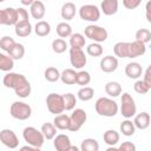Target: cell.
Here are the masks:
<instances>
[{
	"mask_svg": "<svg viewBox=\"0 0 151 151\" xmlns=\"http://www.w3.org/2000/svg\"><path fill=\"white\" fill-rule=\"evenodd\" d=\"M2 83L7 88H13L15 94L20 98H27L31 94L32 91L31 84L24 74L8 72L7 74L4 76Z\"/></svg>",
	"mask_w": 151,
	"mask_h": 151,
	"instance_id": "obj_1",
	"label": "cell"
},
{
	"mask_svg": "<svg viewBox=\"0 0 151 151\" xmlns=\"http://www.w3.org/2000/svg\"><path fill=\"white\" fill-rule=\"evenodd\" d=\"M96 112L103 117H114L118 113V104L106 97H100L94 104Z\"/></svg>",
	"mask_w": 151,
	"mask_h": 151,
	"instance_id": "obj_2",
	"label": "cell"
},
{
	"mask_svg": "<svg viewBox=\"0 0 151 151\" xmlns=\"http://www.w3.org/2000/svg\"><path fill=\"white\" fill-rule=\"evenodd\" d=\"M22 137L25 139V142L37 149H40L42 145H44V142H45V136L42 134L41 130L39 131L38 129L33 127V126H27L22 131Z\"/></svg>",
	"mask_w": 151,
	"mask_h": 151,
	"instance_id": "obj_3",
	"label": "cell"
},
{
	"mask_svg": "<svg viewBox=\"0 0 151 151\" xmlns=\"http://www.w3.org/2000/svg\"><path fill=\"white\" fill-rule=\"evenodd\" d=\"M9 113L14 119L26 120L32 114V107L24 101H14L9 107Z\"/></svg>",
	"mask_w": 151,
	"mask_h": 151,
	"instance_id": "obj_4",
	"label": "cell"
},
{
	"mask_svg": "<svg viewBox=\"0 0 151 151\" xmlns=\"http://www.w3.org/2000/svg\"><path fill=\"white\" fill-rule=\"evenodd\" d=\"M46 105L47 109L51 113L53 114H60L65 111V104H64V98L63 94L58 93H50L46 97Z\"/></svg>",
	"mask_w": 151,
	"mask_h": 151,
	"instance_id": "obj_5",
	"label": "cell"
},
{
	"mask_svg": "<svg viewBox=\"0 0 151 151\" xmlns=\"http://www.w3.org/2000/svg\"><path fill=\"white\" fill-rule=\"evenodd\" d=\"M120 113L123 117L125 118H132L133 116H136V112H137V106H136V103L133 100V98L131 97V94H129L127 92L123 93L122 94V98H120Z\"/></svg>",
	"mask_w": 151,
	"mask_h": 151,
	"instance_id": "obj_6",
	"label": "cell"
},
{
	"mask_svg": "<svg viewBox=\"0 0 151 151\" xmlns=\"http://www.w3.org/2000/svg\"><path fill=\"white\" fill-rule=\"evenodd\" d=\"M85 37L93 40L94 42H103L107 39V31L101 27V26H97V25H88L85 27L84 29Z\"/></svg>",
	"mask_w": 151,
	"mask_h": 151,
	"instance_id": "obj_7",
	"label": "cell"
},
{
	"mask_svg": "<svg viewBox=\"0 0 151 151\" xmlns=\"http://www.w3.org/2000/svg\"><path fill=\"white\" fill-rule=\"evenodd\" d=\"M87 114L83 109H76L73 110L72 114L70 116V127L68 131L71 132H77L81 129V126L86 123Z\"/></svg>",
	"mask_w": 151,
	"mask_h": 151,
	"instance_id": "obj_8",
	"label": "cell"
},
{
	"mask_svg": "<svg viewBox=\"0 0 151 151\" xmlns=\"http://www.w3.org/2000/svg\"><path fill=\"white\" fill-rule=\"evenodd\" d=\"M79 17L84 20V21H91V22H96L99 20L100 18V11L97 6L94 5H83L79 8Z\"/></svg>",
	"mask_w": 151,
	"mask_h": 151,
	"instance_id": "obj_9",
	"label": "cell"
},
{
	"mask_svg": "<svg viewBox=\"0 0 151 151\" xmlns=\"http://www.w3.org/2000/svg\"><path fill=\"white\" fill-rule=\"evenodd\" d=\"M18 22V12L17 8L6 7L0 11V24L6 26H15Z\"/></svg>",
	"mask_w": 151,
	"mask_h": 151,
	"instance_id": "obj_10",
	"label": "cell"
},
{
	"mask_svg": "<svg viewBox=\"0 0 151 151\" xmlns=\"http://www.w3.org/2000/svg\"><path fill=\"white\" fill-rule=\"evenodd\" d=\"M70 61L74 68L79 70L86 65L87 58L85 55V52L81 48H71L70 47Z\"/></svg>",
	"mask_w": 151,
	"mask_h": 151,
	"instance_id": "obj_11",
	"label": "cell"
},
{
	"mask_svg": "<svg viewBox=\"0 0 151 151\" xmlns=\"http://www.w3.org/2000/svg\"><path fill=\"white\" fill-rule=\"evenodd\" d=\"M0 140L8 149H17L19 146V138L15 132L9 129H2L0 131Z\"/></svg>",
	"mask_w": 151,
	"mask_h": 151,
	"instance_id": "obj_12",
	"label": "cell"
},
{
	"mask_svg": "<svg viewBox=\"0 0 151 151\" xmlns=\"http://www.w3.org/2000/svg\"><path fill=\"white\" fill-rule=\"evenodd\" d=\"M99 65H100V70L103 72L111 73L118 68V59H117V57H113V55H106V57L101 58Z\"/></svg>",
	"mask_w": 151,
	"mask_h": 151,
	"instance_id": "obj_13",
	"label": "cell"
},
{
	"mask_svg": "<svg viewBox=\"0 0 151 151\" xmlns=\"http://www.w3.org/2000/svg\"><path fill=\"white\" fill-rule=\"evenodd\" d=\"M146 52V46L144 42L139 41V40H134L132 42H130V47H129V58H137L140 55H144Z\"/></svg>",
	"mask_w": 151,
	"mask_h": 151,
	"instance_id": "obj_14",
	"label": "cell"
},
{
	"mask_svg": "<svg viewBox=\"0 0 151 151\" xmlns=\"http://www.w3.org/2000/svg\"><path fill=\"white\" fill-rule=\"evenodd\" d=\"M29 12H31V15L33 19H37V20H40L45 17V13H46V7L44 5L42 1L40 0H35L31 6H29Z\"/></svg>",
	"mask_w": 151,
	"mask_h": 151,
	"instance_id": "obj_15",
	"label": "cell"
},
{
	"mask_svg": "<svg viewBox=\"0 0 151 151\" xmlns=\"http://www.w3.org/2000/svg\"><path fill=\"white\" fill-rule=\"evenodd\" d=\"M133 123L136 125V129L139 130H146L151 124V117L147 112H140L134 116Z\"/></svg>",
	"mask_w": 151,
	"mask_h": 151,
	"instance_id": "obj_16",
	"label": "cell"
},
{
	"mask_svg": "<svg viewBox=\"0 0 151 151\" xmlns=\"http://www.w3.org/2000/svg\"><path fill=\"white\" fill-rule=\"evenodd\" d=\"M53 145L58 151H68V147L71 146V140L70 137L61 133V134H57L53 139Z\"/></svg>",
	"mask_w": 151,
	"mask_h": 151,
	"instance_id": "obj_17",
	"label": "cell"
},
{
	"mask_svg": "<svg viewBox=\"0 0 151 151\" xmlns=\"http://www.w3.org/2000/svg\"><path fill=\"white\" fill-rule=\"evenodd\" d=\"M14 32L18 37L20 38H25L28 37L32 33V25L29 22V20L26 21H20L14 26Z\"/></svg>",
	"mask_w": 151,
	"mask_h": 151,
	"instance_id": "obj_18",
	"label": "cell"
},
{
	"mask_svg": "<svg viewBox=\"0 0 151 151\" xmlns=\"http://www.w3.org/2000/svg\"><path fill=\"white\" fill-rule=\"evenodd\" d=\"M142 72H143V68H142L140 64H138V63L132 61L125 66V74L130 79H138L142 76Z\"/></svg>",
	"mask_w": 151,
	"mask_h": 151,
	"instance_id": "obj_19",
	"label": "cell"
},
{
	"mask_svg": "<svg viewBox=\"0 0 151 151\" xmlns=\"http://www.w3.org/2000/svg\"><path fill=\"white\" fill-rule=\"evenodd\" d=\"M100 9L105 15H113L118 12V0H103Z\"/></svg>",
	"mask_w": 151,
	"mask_h": 151,
	"instance_id": "obj_20",
	"label": "cell"
},
{
	"mask_svg": "<svg viewBox=\"0 0 151 151\" xmlns=\"http://www.w3.org/2000/svg\"><path fill=\"white\" fill-rule=\"evenodd\" d=\"M60 15L64 20L68 21V20H72L76 15V5L73 2H65L63 6H61V9H60Z\"/></svg>",
	"mask_w": 151,
	"mask_h": 151,
	"instance_id": "obj_21",
	"label": "cell"
},
{
	"mask_svg": "<svg viewBox=\"0 0 151 151\" xmlns=\"http://www.w3.org/2000/svg\"><path fill=\"white\" fill-rule=\"evenodd\" d=\"M53 124L58 130H68L70 127V116L60 113L57 114L53 119Z\"/></svg>",
	"mask_w": 151,
	"mask_h": 151,
	"instance_id": "obj_22",
	"label": "cell"
},
{
	"mask_svg": "<svg viewBox=\"0 0 151 151\" xmlns=\"http://www.w3.org/2000/svg\"><path fill=\"white\" fill-rule=\"evenodd\" d=\"M129 47H130V42L126 41H119L113 46V52L116 54V57L119 58H129Z\"/></svg>",
	"mask_w": 151,
	"mask_h": 151,
	"instance_id": "obj_23",
	"label": "cell"
},
{
	"mask_svg": "<svg viewBox=\"0 0 151 151\" xmlns=\"http://www.w3.org/2000/svg\"><path fill=\"white\" fill-rule=\"evenodd\" d=\"M60 80L66 85H73L77 83V72L73 68H66L61 72Z\"/></svg>",
	"mask_w": 151,
	"mask_h": 151,
	"instance_id": "obj_24",
	"label": "cell"
},
{
	"mask_svg": "<svg viewBox=\"0 0 151 151\" xmlns=\"http://www.w3.org/2000/svg\"><path fill=\"white\" fill-rule=\"evenodd\" d=\"M34 32L38 37H46L51 32V25L45 20H39L34 26Z\"/></svg>",
	"mask_w": 151,
	"mask_h": 151,
	"instance_id": "obj_25",
	"label": "cell"
},
{
	"mask_svg": "<svg viewBox=\"0 0 151 151\" xmlns=\"http://www.w3.org/2000/svg\"><path fill=\"white\" fill-rule=\"evenodd\" d=\"M103 138H104V143L105 144H107L109 146H114L119 142L120 136H119V133L116 130L111 129V130H107V131L104 132Z\"/></svg>",
	"mask_w": 151,
	"mask_h": 151,
	"instance_id": "obj_26",
	"label": "cell"
},
{
	"mask_svg": "<svg viewBox=\"0 0 151 151\" xmlns=\"http://www.w3.org/2000/svg\"><path fill=\"white\" fill-rule=\"evenodd\" d=\"M119 129H120V132H122L124 136H126V137H131V136H133L134 132H136V125H134V123L131 122L129 118H126V120H124V122L120 123Z\"/></svg>",
	"mask_w": 151,
	"mask_h": 151,
	"instance_id": "obj_27",
	"label": "cell"
},
{
	"mask_svg": "<svg viewBox=\"0 0 151 151\" xmlns=\"http://www.w3.org/2000/svg\"><path fill=\"white\" fill-rule=\"evenodd\" d=\"M14 67V59L8 54H0V70L4 72H9Z\"/></svg>",
	"mask_w": 151,
	"mask_h": 151,
	"instance_id": "obj_28",
	"label": "cell"
},
{
	"mask_svg": "<svg viewBox=\"0 0 151 151\" xmlns=\"http://www.w3.org/2000/svg\"><path fill=\"white\" fill-rule=\"evenodd\" d=\"M105 92L106 94H109L110 97H118L122 94V86L117 81H109L106 85H105Z\"/></svg>",
	"mask_w": 151,
	"mask_h": 151,
	"instance_id": "obj_29",
	"label": "cell"
},
{
	"mask_svg": "<svg viewBox=\"0 0 151 151\" xmlns=\"http://www.w3.org/2000/svg\"><path fill=\"white\" fill-rule=\"evenodd\" d=\"M71 48H83L85 46V37L81 33H72L70 37Z\"/></svg>",
	"mask_w": 151,
	"mask_h": 151,
	"instance_id": "obj_30",
	"label": "cell"
},
{
	"mask_svg": "<svg viewBox=\"0 0 151 151\" xmlns=\"http://www.w3.org/2000/svg\"><path fill=\"white\" fill-rule=\"evenodd\" d=\"M40 130H41L42 134L45 136V138L47 140L54 139V137L57 136V127L52 123H45V124H42V126H41Z\"/></svg>",
	"mask_w": 151,
	"mask_h": 151,
	"instance_id": "obj_31",
	"label": "cell"
},
{
	"mask_svg": "<svg viewBox=\"0 0 151 151\" xmlns=\"http://www.w3.org/2000/svg\"><path fill=\"white\" fill-rule=\"evenodd\" d=\"M14 60H20L24 58L25 55V47L22 44H19V42H15V45L7 52Z\"/></svg>",
	"mask_w": 151,
	"mask_h": 151,
	"instance_id": "obj_32",
	"label": "cell"
},
{
	"mask_svg": "<svg viewBox=\"0 0 151 151\" xmlns=\"http://www.w3.org/2000/svg\"><path fill=\"white\" fill-rule=\"evenodd\" d=\"M55 31H57V34L60 38H68V37L72 35V27L67 22H59L57 25Z\"/></svg>",
	"mask_w": 151,
	"mask_h": 151,
	"instance_id": "obj_33",
	"label": "cell"
},
{
	"mask_svg": "<svg viewBox=\"0 0 151 151\" xmlns=\"http://www.w3.org/2000/svg\"><path fill=\"white\" fill-rule=\"evenodd\" d=\"M60 76H61V73L59 72V70L57 67H52V66L51 67H47L45 70V72H44L45 79L47 81H50V83H54V81L59 80L60 79Z\"/></svg>",
	"mask_w": 151,
	"mask_h": 151,
	"instance_id": "obj_34",
	"label": "cell"
},
{
	"mask_svg": "<svg viewBox=\"0 0 151 151\" xmlns=\"http://www.w3.org/2000/svg\"><path fill=\"white\" fill-rule=\"evenodd\" d=\"M80 150L81 151H98L99 150V144L93 138H86L81 142Z\"/></svg>",
	"mask_w": 151,
	"mask_h": 151,
	"instance_id": "obj_35",
	"label": "cell"
},
{
	"mask_svg": "<svg viewBox=\"0 0 151 151\" xmlns=\"http://www.w3.org/2000/svg\"><path fill=\"white\" fill-rule=\"evenodd\" d=\"M78 98L81 100V101H88L93 98L94 96V90L90 86H83L79 91H78Z\"/></svg>",
	"mask_w": 151,
	"mask_h": 151,
	"instance_id": "obj_36",
	"label": "cell"
},
{
	"mask_svg": "<svg viewBox=\"0 0 151 151\" xmlns=\"http://www.w3.org/2000/svg\"><path fill=\"white\" fill-rule=\"evenodd\" d=\"M66 48H67V44H66V41L63 38H58V39H54L52 41V50L57 54L64 53L66 51Z\"/></svg>",
	"mask_w": 151,
	"mask_h": 151,
	"instance_id": "obj_37",
	"label": "cell"
},
{
	"mask_svg": "<svg viewBox=\"0 0 151 151\" xmlns=\"http://www.w3.org/2000/svg\"><path fill=\"white\" fill-rule=\"evenodd\" d=\"M103 46L100 42H92L86 47V52L91 57H100L103 54Z\"/></svg>",
	"mask_w": 151,
	"mask_h": 151,
	"instance_id": "obj_38",
	"label": "cell"
},
{
	"mask_svg": "<svg viewBox=\"0 0 151 151\" xmlns=\"http://www.w3.org/2000/svg\"><path fill=\"white\" fill-rule=\"evenodd\" d=\"M63 98H64V104H65L66 111H71L76 107L77 98L73 93H65V94H63Z\"/></svg>",
	"mask_w": 151,
	"mask_h": 151,
	"instance_id": "obj_39",
	"label": "cell"
},
{
	"mask_svg": "<svg viewBox=\"0 0 151 151\" xmlns=\"http://www.w3.org/2000/svg\"><path fill=\"white\" fill-rule=\"evenodd\" d=\"M136 40H139L144 44H147L151 41V32L147 28H139L136 32Z\"/></svg>",
	"mask_w": 151,
	"mask_h": 151,
	"instance_id": "obj_40",
	"label": "cell"
},
{
	"mask_svg": "<svg viewBox=\"0 0 151 151\" xmlns=\"http://www.w3.org/2000/svg\"><path fill=\"white\" fill-rule=\"evenodd\" d=\"M91 81V76L87 71H79L77 72V83L80 86H86Z\"/></svg>",
	"mask_w": 151,
	"mask_h": 151,
	"instance_id": "obj_41",
	"label": "cell"
},
{
	"mask_svg": "<svg viewBox=\"0 0 151 151\" xmlns=\"http://www.w3.org/2000/svg\"><path fill=\"white\" fill-rule=\"evenodd\" d=\"M14 45H15L14 39L11 38V37H8V35L2 37L1 40H0V48H1L2 51H5V52H8Z\"/></svg>",
	"mask_w": 151,
	"mask_h": 151,
	"instance_id": "obj_42",
	"label": "cell"
},
{
	"mask_svg": "<svg viewBox=\"0 0 151 151\" xmlns=\"http://www.w3.org/2000/svg\"><path fill=\"white\" fill-rule=\"evenodd\" d=\"M133 88H134V91H136L137 93H139V94H145V93H147L149 90H150L149 86L145 84V81H144V80H140V79L134 83Z\"/></svg>",
	"mask_w": 151,
	"mask_h": 151,
	"instance_id": "obj_43",
	"label": "cell"
},
{
	"mask_svg": "<svg viewBox=\"0 0 151 151\" xmlns=\"http://www.w3.org/2000/svg\"><path fill=\"white\" fill-rule=\"evenodd\" d=\"M142 0H123V5L127 9H134L140 5Z\"/></svg>",
	"mask_w": 151,
	"mask_h": 151,
	"instance_id": "obj_44",
	"label": "cell"
},
{
	"mask_svg": "<svg viewBox=\"0 0 151 151\" xmlns=\"http://www.w3.org/2000/svg\"><path fill=\"white\" fill-rule=\"evenodd\" d=\"M17 12H18V22L28 20V12H27L25 8L19 7V8H17ZM18 22H17V24H18Z\"/></svg>",
	"mask_w": 151,
	"mask_h": 151,
	"instance_id": "obj_45",
	"label": "cell"
},
{
	"mask_svg": "<svg viewBox=\"0 0 151 151\" xmlns=\"http://www.w3.org/2000/svg\"><path fill=\"white\" fill-rule=\"evenodd\" d=\"M118 150H120V151H136V145L131 142H124L118 146Z\"/></svg>",
	"mask_w": 151,
	"mask_h": 151,
	"instance_id": "obj_46",
	"label": "cell"
},
{
	"mask_svg": "<svg viewBox=\"0 0 151 151\" xmlns=\"http://www.w3.org/2000/svg\"><path fill=\"white\" fill-rule=\"evenodd\" d=\"M145 18H146L147 22L151 24V0H149L145 5Z\"/></svg>",
	"mask_w": 151,
	"mask_h": 151,
	"instance_id": "obj_47",
	"label": "cell"
},
{
	"mask_svg": "<svg viewBox=\"0 0 151 151\" xmlns=\"http://www.w3.org/2000/svg\"><path fill=\"white\" fill-rule=\"evenodd\" d=\"M143 80H144V81H145V84L149 86V88H151V72H149V71H145Z\"/></svg>",
	"mask_w": 151,
	"mask_h": 151,
	"instance_id": "obj_48",
	"label": "cell"
},
{
	"mask_svg": "<svg viewBox=\"0 0 151 151\" xmlns=\"http://www.w3.org/2000/svg\"><path fill=\"white\" fill-rule=\"evenodd\" d=\"M20 150H22V151H25V150H28V151H35V150H39V149H37V147H34V146H32V145H25V146H21L20 147Z\"/></svg>",
	"mask_w": 151,
	"mask_h": 151,
	"instance_id": "obj_49",
	"label": "cell"
},
{
	"mask_svg": "<svg viewBox=\"0 0 151 151\" xmlns=\"http://www.w3.org/2000/svg\"><path fill=\"white\" fill-rule=\"evenodd\" d=\"M35 0H20V2L24 5V6H31Z\"/></svg>",
	"mask_w": 151,
	"mask_h": 151,
	"instance_id": "obj_50",
	"label": "cell"
},
{
	"mask_svg": "<svg viewBox=\"0 0 151 151\" xmlns=\"http://www.w3.org/2000/svg\"><path fill=\"white\" fill-rule=\"evenodd\" d=\"M71 150H74V151H78V147H77V146H72V145H71V146L68 147V151H71Z\"/></svg>",
	"mask_w": 151,
	"mask_h": 151,
	"instance_id": "obj_51",
	"label": "cell"
},
{
	"mask_svg": "<svg viewBox=\"0 0 151 151\" xmlns=\"http://www.w3.org/2000/svg\"><path fill=\"white\" fill-rule=\"evenodd\" d=\"M146 71H149V72H151V64L147 66V68H146Z\"/></svg>",
	"mask_w": 151,
	"mask_h": 151,
	"instance_id": "obj_52",
	"label": "cell"
},
{
	"mask_svg": "<svg viewBox=\"0 0 151 151\" xmlns=\"http://www.w3.org/2000/svg\"><path fill=\"white\" fill-rule=\"evenodd\" d=\"M4 1H5V0H0V2H4Z\"/></svg>",
	"mask_w": 151,
	"mask_h": 151,
	"instance_id": "obj_53",
	"label": "cell"
}]
</instances>
